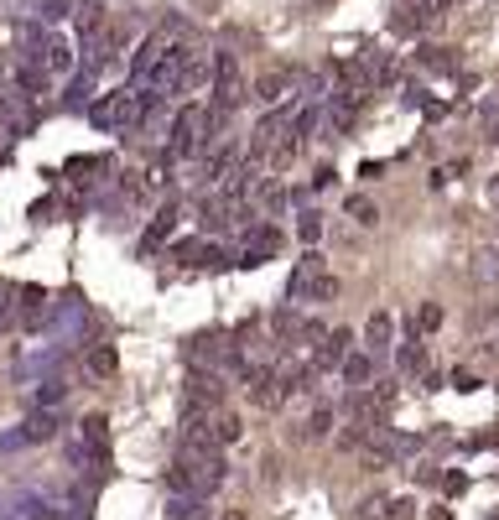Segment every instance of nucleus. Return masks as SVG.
Masks as SVG:
<instances>
[{
	"instance_id": "nucleus-9",
	"label": "nucleus",
	"mask_w": 499,
	"mask_h": 520,
	"mask_svg": "<svg viewBox=\"0 0 499 520\" xmlns=\"http://www.w3.org/2000/svg\"><path fill=\"white\" fill-rule=\"evenodd\" d=\"M391 344H395V317L385 307L370 312V323H364V354H374V359H380Z\"/></svg>"
},
{
	"instance_id": "nucleus-15",
	"label": "nucleus",
	"mask_w": 499,
	"mask_h": 520,
	"mask_svg": "<svg viewBox=\"0 0 499 520\" xmlns=\"http://www.w3.org/2000/svg\"><path fill=\"white\" fill-rule=\"evenodd\" d=\"M83 370L94 374V380H109V374L120 370V354L109 349V344H99V349H89V354H83Z\"/></svg>"
},
{
	"instance_id": "nucleus-26",
	"label": "nucleus",
	"mask_w": 499,
	"mask_h": 520,
	"mask_svg": "<svg viewBox=\"0 0 499 520\" xmlns=\"http://www.w3.org/2000/svg\"><path fill=\"white\" fill-rule=\"evenodd\" d=\"M62 395H68V385H62V380H47V385H42V391H37V411H42V406L52 411V406H58V401H62Z\"/></svg>"
},
{
	"instance_id": "nucleus-8",
	"label": "nucleus",
	"mask_w": 499,
	"mask_h": 520,
	"mask_svg": "<svg viewBox=\"0 0 499 520\" xmlns=\"http://www.w3.org/2000/svg\"><path fill=\"white\" fill-rule=\"evenodd\" d=\"M276 250H281V234H276V229H250L245 234V255H240V266L245 270H255V266H266L270 255H276Z\"/></svg>"
},
{
	"instance_id": "nucleus-12",
	"label": "nucleus",
	"mask_w": 499,
	"mask_h": 520,
	"mask_svg": "<svg viewBox=\"0 0 499 520\" xmlns=\"http://www.w3.org/2000/svg\"><path fill=\"white\" fill-rule=\"evenodd\" d=\"M208 495H166V520H203Z\"/></svg>"
},
{
	"instance_id": "nucleus-16",
	"label": "nucleus",
	"mask_w": 499,
	"mask_h": 520,
	"mask_svg": "<svg viewBox=\"0 0 499 520\" xmlns=\"http://www.w3.org/2000/svg\"><path fill=\"white\" fill-rule=\"evenodd\" d=\"M338 370H344V380H349L353 391H364V385L374 380V354H349Z\"/></svg>"
},
{
	"instance_id": "nucleus-5",
	"label": "nucleus",
	"mask_w": 499,
	"mask_h": 520,
	"mask_svg": "<svg viewBox=\"0 0 499 520\" xmlns=\"http://www.w3.org/2000/svg\"><path fill=\"white\" fill-rule=\"evenodd\" d=\"M437 16V0H395V16L391 26L395 32H406V37H416V32H427Z\"/></svg>"
},
{
	"instance_id": "nucleus-32",
	"label": "nucleus",
	"mask_w": 499,
	"mask_h": 520,
	"mask_svg": "<svg viewBox=\"0 0 499 520\" xmlns=\"http://www.w3.org/2000/svg\"><path fill=\"white\" fill-rule=\"evenodd\" d=\"M494 141H499V120H494Z\"/></svg>"
},
{
	"instance_id": "nucleus-23",
	"label": "nucleus",
	"mask_w": 499,
	"mask_h": 520,
	"mask_svg": "<svg viewBox=\"0 0 499 520\" xmlns=\"http://www.w3.org/2000/svg\"><path fill=\"white\" fill-rule=\"evenodd\" d=\"M474 276H478V281H494V276H499V250L494 245L474 255Z\"/></svg>"
},
{
	"instance_id": "nucleus-18",
	"label": "nucleus",
	"mask_w": 499,
	"mask_h": 520,
	"mask_svg": "<svg viewBox=\"0 0 499 520\" xmlns=\"http://www.w3.org/2000/svg\"><path fill=\"white\" fill-rule=\"evenodd\" d=\"M42 68H47V79L73 68V52H68V42H62V37H47V58H42Z\"/></svg>"
},
{
	"instance_id": "nucleus-14",
	"label": "nucleus",
	"mask_w": 499,
	"mask_h": 520,
	"mask_svg": "<svg viewBox=\"0 0 499 520\" xmlns=\"http://www.w3.org/2000/svg\"><path fill=\"white\" fill-rule=\"evenodd\" d=\"M240 437H245L240 411H224V406H219V411H213V442H219V448H234Z\"/></svg>"
},
{
	"instance_id": "nucleus-27",
	"label": "nucleus",
	"mask_w": 499,
	"mask_h": 520,
	"mask_svg": "<svg viewBox=\"0 0 499 520\" xmlns=\"http://www.w3.org/2000/svg\"><path fill=\"white\" fill-rule=\"evenodd\" d=\"M411 499H385V520H411Z\"/></svg>"
},
{
	"instance_id": "nucleus-25",
	"label": "nucleus",
	"mask_w": 499,
	"mask_h": 520,
	"mask_svg": "<svg viewBox=\"0 0 499 520\" xmlns=\"http://www.w3.org/2000/svg\"><path fill=\"white\" fill-rule=\"evenodd\" d=\"M349 219L353 224H380V208L370 198H349Z\"/></svg>"
},
{
	"instance_id": "nucleus-1",
	"label": "nucleus",
	"mask_w": 499,
	"mask_h": 520,
	"mask_svg": "<svg viewBox=\"0 0 499 520\" xmlns=\"http://www.w3.org/2000/svg\"><path fill=\"white\" fill-rule=\"evenodd\" d=\"M287 297L291 302H333V297H338V276L323 270V255H317V250H302V260L291 266Z\"/></svg>"
},
{
	"instance_id": "nucleus-4",
	"label": "nucleus",
	"mask_w": 499,
	"mask_h": 520,
	"mask_svg": "<svg viewBox=\"0 0 499 520\" xmlns=\"http://www.w3.org/2000/svg\"><path fill=\"white\" fill-rule=\"evenodd\" d=\"M166 260L193 266V270H219V266H229V255L213 245V240H177V245L166 250Z\"/></svg>"
},
{
	"instance_id": "nucleus-22",
	"label": "nucleus",
	"mask_w": 499,
	"mask_h": 520,
	"mask_svg": "<svg viewBox=\"0 0 499 520\" xmlns=\"http://www.w3.org/2000/svg\"><path fill=\"white\" fill-rule=\"evenodd\" d=\"M442 317H447V312H442V302H421V307H416V328L437 333V328H442Z\"/></svg>"
},
{
	"instance_id": "nucleus-17",
	"label": "nucleus",
	"mask_w": 499,
	"mask_h": 520,
	"mask_svg": "<svg viewBox=\"0 0 499 520\" xmlns=\"http://www.w3.org/2000/svg\"><path fill=\"white\" fill-rule=\"evenodd\" d=\"M16 520H68V515H58V505H52V499L21 495V499H16Z\"/></svg>"
},
{
	"instance_id": "nucleus-31",
	"label": "nucleus",
	"mask_w": 499,
	"mask_h": 520,
	"mask_svg": "<svg viewBox=\"0 0 499 520\" xmlns=\"http://www.w3.org/2000/svg\"><path fill=\"white\" fill-rule=\"evenodd\" d=\"M489 203H499V177H494V183H489Z\"/></svg>"
},
{
	"instance_id": "nucleus-30",
	"label": "nucleus",
	"mask_w": 499,
	"mask_h": 520,
	"mask_svg": "<svg viewBox=\"0 0 499 520\" xmlns=\"http://www.w3.org/2000/svg\"><path fill=\"white\" fill-rule=\"evenodd\" d=\"M432 520H453V510H447V505H437V510H432Z\"/></svg>"
},
{
	"instance_id": "nucleus-29",
	"label": "nucleus",
	"mask_w": 499,
	"mask_h": 520,
	"mask_svg": "<svg viewBox=\"0 0 499 520\" xmlns=\"http://www.w3.org/2000/svg\"><path fill=\"white\" fill-rule=\"evenodd\" d=\"M453 385H457V391H478V380H474L468 370H457V374H453Z\"/></svg>"
},
{
	"instance_id": "nucleus-7",
	"label": "nucleus",
	"mask_w": 499,
	"mask_h": 520,
	"mask_svg": "<svg viewBox=\"0 0 499 520\" xmlns=\"http://www.w3.org/2000/svg\"><path fill=\"white\" fill-rule=\"evenodd\" d=\"M291 89H297V73H287V68H281V73H266V79L255 83V94H250V99L266 104V109H276V104H291V99H297Z\"/></svg>"
},
{
	"instance_id": "nucleus-19",
	"label": "nucleus",
	"mask_w": 499,
	"mask_h": 520,
	"mask_svg": "<svg viewBox=\"0 0 499 520\" xmlns=\"http://www.w3.org/2000/svg\"><path fill=\"white\" fill-rule=\"evenodd\" d=\"M328 427H333V406H317V411L307 416V421H302V442H317V437H328Z\"/></svg>"
},
{
	"instance_id": "nucleus-28",
	"label": "nucleus",
	"mask_w": 499,
	"mask_h": 520,
	"mask_svg": "<svg viewBox=\"0 0 499 520\" xmlns=\"http://www.w3.org/2000/svg\"><path fill=\"white\" fill-rule=\"evenodd\" d=\"M16 448H26V437H21V432H0V453H16Z\"/></svg>"
},
{
	"instance_id": "nucleus-3",
	"label": "nucleus",
	"mask_w": 499,
	"mask_h": 520,
	"mask_svg": "<svg viewBox=\"0 0 499 520\" xmlns=\"http://www.w3.org/2000/svg\"><path fill=\"white\" fill-rule=\"evenodd\" d=\"M166 52H172V37H166V32H151V37L136 47V58H130V83H136V89H146V83L156 79V68H162Z\"/></svg>"
},
{
	"instance_id": "nucleus-2",
	"label": "nucleus",
	"mask_w": 499,
	"mask_h": 520,
	"mask_svg": "<svg viewBox=\"0 0 499 520\" xmlns=\"http://www.w3.org/2000/svg\"><path fill=\"white\" fill-rule=\"evenodd\" d=\"M245 104V79H240V58L234 52H213V83H208V109H240Z\"/></svg>"
},
{
	"instance_id": "nucleus-13",
	"label": "nucleus",
	"mask_w": 499,
	"mask_h": 520,
	"mask_svg": "<svg viewBox=\"0 0 499 520\" xmlns=\"http://www.w3.org/2000/svg\"><path fill=\"white\" fill-rule=\"evenodd\" d=\"M58 411H47V406H42L37 416H26V421H21V437H26V448H32V442H47V437H58Z\"/></svg>"
},
{
	"instance_id": "nucleus-24",
	"label": "nucleus",
	"mask_w": 499,
	"mask_h": 520,
	"mask_svg": "<svg viewBox=\"0 0 499 520\" xmlns=\"http://www.w3.org/2000/svg\"><path fill=\"white\" fill-rule=\"evenodd\" d=\"M83 442H89V448H109V421H104V416H89V421H83Z\"/></svg>"
},
{
	"instance_id": "nucleus-20",
	"label": "nucleus",
	"mask_w": 499,
	"mask_h": 520,
	"mask_svg": "<svg viewBox=\"0 0 499 520\" xmlns=\"http://www.w3.org/2000/svg\"><path fill=\"white\" fill-rule=\"evenodd\" d=\"M400 370L406 374L427 370V344H421V338H406V344H400Z\"/></svg>"
},
{
	"instance_id": "nucleus-6",
	"label": "nucleus",
	"mask_w": 499,
	"mask_h": 520,
	"mask_svg": "<svg viewBox=\"0 0 499 520\" xmlns=\"http://www.w3.org/2000/svg\"><path fill=\"white\" fill-rule=\"evenodd\" d=\"M349 344H353L349 328L323 333V338H317V349H312V370H338V364L349 359Z\"/></svg>"
},
{
	"instance_id": "nucleus-11",
	"label": "nucleus",
	"mask_w": 499,
	"mask_h": 520,
	"mask_svg": "<svg viewBox=\"0 0 499 520\" xmlns=\"http://www.w3.org/2000/svg\"><path fill=\"white\" fill-rule=\"evenodd\" d=\"M317 125H323V104H317V99L302 104V109H291V141L307 146L312 136H317Z\"/></svg>"
},
{
	"instance_id": "nucleus-21",
	"label": "nucleus",
	"mask_w": 499,
	"mask_h": 520,
	"mask_svg": "<svg viewBox=\"0 0 499 520\" xmlns=\"http://www.w3.org/2000/svg\"><path fill=\"white\" fill-rule=\"evenodd\" d=\"M297 240L307 250H317V240H323V213H302V219H297Z\"/></svg>"
},
{
	"instance_id": "nucleus-10",
	"label": "nucleus",
	"mask_w": 499,
	"mask_h": 520,
	"mask_svg": "<svg viewBox=\"0 0 499 520\" xmlns=\"http://www.w3.org/2000/svg\"><path fill=\"white\" fill-rule=\"evenodd\" d=\"M172 229H177V203H166V208H156V219H151V224H146V234H141V255H156V250L166 245V234H172Z\"/></svg>"
}]
</instances>
